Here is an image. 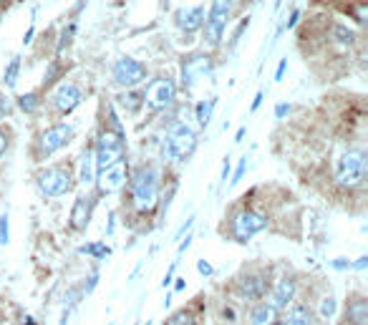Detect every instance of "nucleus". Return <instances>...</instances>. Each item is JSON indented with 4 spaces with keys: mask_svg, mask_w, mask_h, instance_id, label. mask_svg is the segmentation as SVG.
<instances>
[{
    "mask_svg": "<svg viewBox=\"0 0 368 325\" xmlns=\"http://www.w3.org/2000/svg\"><path fill=\"white\" fill-rule=\"evenodd\" d=\"M131 199L139 212L154 210L156 199H159V174L154 166H139L131 176Z\"/></svg>",
    "mask_w": 368,
    "mask_h": 325,
    "instance_id": "nucleus-1",
    "label": "nucleus"
},
{
    "mask_svg": "<svg viewBox=\"0 0 368 325\" xmlns=\"http://www.w3.org/2000/svg\"><path fill=\"white\" fill-rule=\"evenodd\" d=\"M124 151H126L124 134L112 132V129H104V132L99 134V142H96V149H94L96 174H99V171H107L109 166L119 164V161L124 159Z\"/></svg>",
    "mask_w": 368,
    "mask_h": 325,
    "instance_id": "nucleus-2",
    "label": "nucleus"
},
{
    "mask_svg": "<svg viewBox=\"0 0 368 325\" xmlns=\"http://www.w3.org/2000/svg\"><path fill=\"white\" fill-rule=\"evenodd\" d=\"M197 149V134L192 127L177 122L172 124L167 134V142H164V154H169L174 161H187Z\"/></svg>",
    "mask_w": 368,
    "mask_h": 325,
    "instance_id": "nucleus-3",
    "label": "nucleus"
},
{
    "mask_svg": "<svg viewBox=\"0 0 368 325\" xmlns=\"http://www.w3.org/2000/svg\"><path fill=\"white\" fill-rule=\"evenodd\" d=\"M366 179V151L351 149L340 156L338 169H335V182L340 187H358Z\"/></svg>",
    "mask_w": 368,
    "mask_h": 325,
    "instance_id": "nucleus-4",
    "label": "nucleus"
},
{
    "mask_svg": "<svg viewBox=\"0 0 368 325\" xmlns=\"http://www.w3.org/2000/svg\"><path fill=\"white\" fill-rule=\"evenodd\" d=\"M268 227V217L260 215L255 210H240L229 222V232L237 243H250L257 232H262Z\"/></svg>",
    "mask_w": 368,
    "mask_h": 325,
    "instance_id": "nucleus-5",
    "label": "nucleus"
},
{
    "mask_svg": "<svg viewBox=\"0 0 368 325\" xmlns=\"http://www.w3.org/2000/svg\"><path fill=\"white\" fill-rule=\"evenodd\" d=\"M232 3L234 0H212L205 26V41L210 46H220V41H222L224 28H227L229 16H232Z\"/></svg>",
    "mask_w": 368,
    "mask_h": 325,
    "instance_id": "nucleus-6",
    "label": "nucleus"
},
{
    "mask_svg": "<svg viewBox=\"0 0 368 325\" xmlns=\"http://www.w3.org/2000/svg\"><path fill=\"white\" fill-rule=\"evenodd\" d=\"M174 96H177V86L172 78L167 76H156L149 81V86L144 88V104L151 111H164L172 106Z\"/></svg>",
    "mask_w": 368,
    "mask_h": 325,
    "instance_id": "nucleus-7",
    "label": "nucleus"
},
{
    "mask_svg": "<svg viewBox=\"0 0 368 325\" xmlns=\"http://www.w3.org/2000/svg\"><path fill=\"white\" fill-rule=\"evenodd\" d=\"M38 187L45 197H61L73 189V176L63 166H48V169L38 171Z\"/></svg>",
    "mask_w": 368,
    "mask_h": 325,
    "instance_id": "nucleus-8",
    "label": "nucleus"
},
{
    "mask_svg": "<svg viewBox=\"0 0 368 325\" xmlns=\"http://www.w3.org/2000/svg\"><path fill=\"white\" fill-rule=\"evenodd\" d=\"M212 73V58L207 53H192L182 61V86L195 88L205 76Z\"/></svg>",
    "mask_w": 368,
    "mask_h": 325,
    "instance_id": "nucleus-9",
    "label": "nucleus"
},
{
    "mask_svg": "<svg viewBox=\"0 0 368 325\" xmlns=\"http://www.w3.org/2000/svg\"><path fill=\"white\" fill-rule=\"evenodd\" d=\"M144 78H146V66L141 61H136L131 55L117 58V63H114V81H117L119 86L131 88L144 81Z\"/></svg>",
    "mask_w": 368,
    "mask_h": 325,
    "instance_id": "nucleus-10",
    "label": "nucleus"
},
{
    "mask_svg": "<svg viewBox=\"0 0 368 325\" xmlns=\"http://www.w3.org/2000/svg\"><path fill=\"white\" fill-rule=\"evenodd\" d=\"M73 137V127L71 124H56V127L45 129L38 139V149L40 156H50L53 151H58L61 146H66Z\"/></svg>",
    "mask_w": 368,
    "mask_h": 325,
    "instance_id": "nucleus-11",
    "label": "nucleus"
},
{
    "mask_svg": "<svg viewBox=\"0 0 368 325\" xmlns=\"http://www.w3.org/2000/svg\"><path fill=\"white\" fill-rule=\"evenodd\" d=\"M96 182H99L101 194H112L117 192V189H121L124 182H126V166H124V161L109 166L107 171H99V174H96Z\"/></svg>",
    "mask_w": 368,
    "mask_h": 325,
    "instance_id": "nucleus-12",
    "label": "nucleus"
},
{
    "mask_svg": "<svg viewBox=\"0 0 368 325\" xmlns=\"http://www.w3.org/2000/svg\"><path fill=\"white\" fill-rule=\"evenodd\" d=\"M78 104H81V88H78L76 83H61L58 91L53 94V106H56L61 114L73 111Z\"/></svg>",
    "mask_w": 368,
    "mask_h": 325,
    "instance_id": "nucleus-13",
    "label": "nucleus"
},
{
    "mask_svg": "<svg viewBox=\"0 0 368 325\" xmlns=\"http://www.w3.org/2000/svg\"><path fill=\"white\" fill-rule=\"evenodd\" d=\"M174 23H177L182 31H187V33H195V31H200V28L205 26V8L202 6L179 8V11L174 13Z\"/></svg>",
    "mask_w": 368,
    "mask_h": 325,
    "instance_id": "nucleus-14",
    "label": "nucleus"
},
{
    "mask_svg": "<svg viewBox=\"0 0 368 325\" xmlns=\"http://www.w3.org/2000/svg\"><path fill=\"white\" fill-rule=\"evenodd\" d=\"M91 210H94V197H81L73 202V212H71V227L73 230H86L91 220Z\"/></svg>",
    "mask_w": 368,
    "mask_h": 325,
    "instance_id": "nucleus-15",
    "label": "nucleus"
},
{
    "mask_svg": "<svg viewBox=\"0 0 368 325\" xmlns=\"http://www.w3.org/2000/svg\"><path fill=\"white\" fill-rule=\"evenodd\" d=\"M293 298H296V280L293 277H280L278 280V285H275V290H273V308L275 310H280V308H288V305L293 303Z\"/></svg>",
    "mask_w": 368,
    "mask_h": 325,
    "instance_id": "nucleus-16",
    "label": "nucleus"
},
{
    "mask_svg": "<svg viewBox=\"0 0 368 325\" xmlns=\"http://www.w3.org/2000/svg\"><path fill=\"white\" fill-rule=\"evenodd\" d=\"M237 292H240V298H245V300L262 298V292H265V280H262V275L240 277V282H237Z\"/></svg>",
    "mask_w": 368,
    "mask_h": 325,
    "instance_id": "nucleus-17",
    "label": "nucleus"
},
{
    "mask_svg": "<svg viewBox=\"0 0 368 325\" xmlns=\"http://www.w3.org/2000/svg\"><path fill=\"white\" fill-rule=\"evenodd\" d=\"M278 320V310L270 303H257L250 310V325H275Z\"/></svg>",
    "mask_w": 368,
    "mask_h": 325,
    "instance_id": "nucleus-18",
    "label": "nucleus"
},
{
    "mask_svg": "<svg viewBox=\"0 0 368 325\" xmlns=\"http://www.w3.org/2000/svg\"><path fill=\"white\" fill-rule=\"evenodd\" d=\"M78 179L84 187H91L96 182V161H94V149H86L81 156V169H78Z\"/></svg>",
    "mask_w": 368,
    "mask_h": 325,
    "instance_id": "nucleus-19",
    "label": "nucleus"
},
{
    "mask_svg": "<svg viewBox=\"0 0 368 325\" xmlns=\"http://www.w3.org/2000/svg\"><path fill=\"white\" fill-rule=\"evenodd\" d=\"M346 320L353 325H366L368 320V303L363 298H353L346 308Z\"/></svg>",
    "mask_w": 368,
    "mask_h": 325,
    "instance_id": "nucleus-20",
    "label": "nucleus"
},
{
    "mask_svg": "<svg viewBox=\"0 0 368 325\" xmlns=\"http://www.w3.org/2000/svg\"><path fill=\"white\" fill-rule=\"evenodd\" d=\"M280 325H313V315L305 305H296L291 313L280 320Z\"/></svg>",
    "mask_w": 368,
    "mask_h": 325,
    "instance_id": "nucleus-21",
    "label": "nucleus"
},
{
    "mask_svg": "<svg viewBox=\"0 0 368 325\" xmlns=\"http://www.w3.org/2000/svg\"><path fill=\"white\" fill-rule=\"evenodd\" d=\"M212 111H215V99H207L197 104V122H200L202 129H207V124L212 119Z\"/></svg>",
    "mask_w": 368,
    "mask_h": 325,
    "instance_id": "nucleus-22",
    "label": "nucleus"
},
{
    "mask_svg": "<svg viewBox=\"0 0 368 325\" xmlns=\"http://www.w3.org/2000/svg\"><path fill=\"white\" fill-rule=\"evenodd\" d=\"M78 252H81V255H91V257H96V260H104V257H109V255H112V250H109L104 243H91V245H81V247H78Z\"/></svg>",
    "mask_w": 368,
    "mask_h": 325,
    "instance_id": "nucleus-23",
    "label": "nucleus"
},
{
    "mask_svg": "<svg viewBox=\"0 0 368 325\" xmlns=\"http://www.w3.org/2000/svg\"><path fill=\"white\" fill-rule=\"evenodd\" d=\"M18 106H21V111H26V114H33V111L40 106V94L31 91V94L21 96V99H18Z\"/></svg>",
    "mask_w": 368,
    "mask_h": 325,
    "instance_id": "nucleus-24",
    "label": "nucleus"
},
{
    "mask_svg": "<svg viewBox=\"0 0 368 325\" xmlns=\"http://www.w3.org/2000/svg\"><path fill=\"white\" fill-rule=\"evenodd\" d=\"M18 73H21V58H13L11 63H8V68H6V73H3V81H6V86L8 88H13L16 86V81H18Z\"/></svg>",
    "mask_w": 368,
    "mask_h": 325,
    "instance_id": "nucleus-25",
    "label": "nucleus"
},
{
    "mask_svg": "<svg viewBox=\"0 0 368 325\" xmlns=\"http://www.w3.org/2000/svg\"><path fill=\"white\" fill-rule=\"evenodd\" d=\"M333 36L338 38L340 46H351L356 41V36H353V31L348 26H333Z\"/></svg>",
    "mask_w": 368,
    "mask_h": 325,
    "instance_id": "nucleus-26",
    "label": "nucleus"
},
{
    "mask_svg": "<svg viewBox=\"0 0 368 325\" xmlns=\"http://www.w3.org/2000/svg\"><path fill=\"white\" fill-rule=\"evenodd\" d=\"M167 325H195V318H192V313H187V310H179V313H174L172 318L167 320Z\"/></svg>",
    "mask_w": 368,
    "mask_h": 325,
    "instance_id": "nucleus-27",
    "label": "nucleus"
},
{
    "mask_svg": "<svg viewBox=\"0 0 368 325\" xmlns=\"http://www.w3.org/2000/svg\"><path fill=\"white\" fill-rule=\"evenodd\" d=\"M73 33H76V23H68V28H63L61 41H58V50H63V48H66V46H71Z\"/></svg>",
    "mask_w": 368,
    "mask_h": 325,
    "instance_id": "nucleus-28",
    "label": "nucleus"
},
{
    "mask_svg": "<svg viewBox=\"0 0 368 325\" xmlns=\"http://www.w3.org/2000/svg\"><path fill=\"white\" fill-rule=\"evenodd\" d=\"M333 313H335V298H323V303H320V315L330 318Z\"/></svg>",
    "mask_w": 368,
    "mask_h": 325,
    "instance_id": "nucleus-29",
    "label": "nucleus"
},
{
    "mask_svg": "<svg viewBox=\"0 0 368 325\" xmlns=\"http://www.w3.org/2000/svg\"><path fill=\"white\" fill-rule=\"evenodd\" d=\"M58 73H61V63H50V71L48 73H45V78H43V86H50V83H53V81H56V76H58Z\"/></svg>",
    "mask_w": 368,
    "mask_h": 325,
    "instance_id": "nucleus-30",
    "label": "nucleus"
},
{
    "mask_svg": "<svg viewBox=\"0 0 368 325\" xmlns=\"http://www.w3.org/2000/svg\"><path fill=\"white\" fill-rule=\"evenodd\" d=\"M351 260H346V257H338V260H330V267L333 270H351Z\"/></svg>",
    "mask_w": 368,
    "mask_h": 325,
    "instance_id": "nucleus-31",
    "label": "nucleus"
},
{
    "mask_svg": "<svg viewBox=\"0 0 368 325\" xmlns=\"http://www.w3.org/2000/svg\"><path fill=\"white\" fill-rule=\"evenodd\" d=\"M0 245H8V215L0 217Z\"/></svg>",
    "mask_w": 368,
    "mask_h": 325,
    "instance_id": "nucleus-32",
    "label": "nucleus"
},
{
    "mask_svg": "<svg viewBox=\"0 0 368 325\" xmlns=\"http://www.w3.org/2000/svg\"><path fill=\"white\" fill-rule=\"evenodd\" d=\"M245 169H247V156H242L240 159V164H237V171H234V176H232V184H237L242 179V174H245Z\"/></svg>",
    "mask_w": 368,
    "mask_h": 325,
    "instance_id": "nucleus-33",
    "label": "nucleus"
},
{
    "mask_svg": "<svg viewBox=\"0 0 368 325\" xmlns=\"http://www.w3.org/2000/svg\"><path fill=\"white\" fill-rule=\"evenodd\" d=\"M197 270H200V275L202 277H210V275H212V265H210V262H207V260H200V262H197Z\"/></svg>",
    "mask_w": 368,
    "mask_h": 325,
    "instance_id": "nucleus-34",
    "label": "nucleus"
},
{
    "mask_svg": "<svg viewBox=\"0 0 368 325\" xmlns=\"http://www.w3.org/2000/svg\"><path fill=\"white\" fill-rule=\"evenodd\" d=\"M174 267H177V262H172V267H169V270H167V275H164V280H162V287H169V285H172V280H174Z\"/></svg>",
    "mask_w": 368,
    "mask_h": 325,
    "instance_id": "nucleus-35",
    "label": "nucleus"
},
{
    "mask_svg": "<svg viewBox=\"0 0 368 325\" xmlns=\"http://www.w3.org/2000/svg\"><path fill=\"white\" fill-rule=\"evenodd\" d=\"M368 267V257H358L356 262L351 265V270H366Z\"/></svg>",
    "mask_w": 368,
    "mask_h": 325,
    "instance_id": "nucleus-36",
    "label": "nucleus"
},
{
    "mask_svg": "<svg viewBox=\"0 0 368 325\" xmlns=\"http://www.w3.org/2000/svg\"><path fill=\"white\" fill-rule=\"evenodd\" d=\"M192 222H195V217H190V220H187L182 227H179V232H177V240H182V235H184V232H187V230H190V227H192Z\"/></svg>",
    "mask_w": 368,
    "mask_h": 325,
    "instance_id": "nucleus-37",
    "label": "nucleus"
},
{
    "mask_svg": "<svg viewBox=\"0 0 368 325\" xmlns=\"http://www.w3.org/2000/svg\"><path fill=\"white\" fill-rule=\"evenodd\" d=\"M285 68H288V58H283V61H280V66H278V73H275V81H280V78H283Z\"/></svg>",
    "mask_w": 368,
    "mask_h": 325,
    "instance_id": "nucleus-38",
    "label": "nucleus"
},
{
    "mask_svg": "<svg viewBox=\"0 0 368 325\" xmlns=\"http://www.w3.org/2000/svg\"><path fill=\"white\" fill-rule=\"evenodd\" d=\"M288 111H291V106H288V104H278V109H275V116H278V119H283Z\"/></svg>",
    "mask_w": 368,
    "mask_h": 325,
    "instance_id": "nucleus-39",
    "label": "nucleus"
},
{
    "mask_svg": "<svg viewBox=\"0 0 368 325\" xmlns=\"http://www.w3.org/2000/svg\"><path fill=\"white\" fill-rule=\"evenodd\" d=\"M6 149H8V137L3 132H0V156L6 154Z\"/></svg>",
    "mask_w": 368,
    "mask_h": 325,
    "instance_id": "nucleus-40",
    "label": "nucleus"
},
{
    "mask_svg": "<svg viewBox=\"0 0 368 325\" xmlns=\"http://www.w3.org/2000/svg\"><path fill=\"white\" fill-rule=\"evenodd\" d=\"M260 104H262V94H257V96H255V101H252V106H250L252 114H255V111L260 109Z\"/></svg>",
    "mask_w": 368,
    "mask_h": 325,
    "instance_id": "nucleus-41",
    "label": "nucleus"
},
{
    "mask_svg": "<svg viewBox=\"0 0 368 325\" xmlns=\"http://www.w3.org/2000/svg\"><path fill=\"white\" fill-rule=\"evenodd\" d=\"M190 245H192V235H187V240H184V243H182V245H179V255H182V252H184V250L190 247Z\"/></svg>",
    "mask_w": 368,
    "mask_h": 325,
    "instance_id": "nucleus-42",
    "label": "nucleus"
},
{
    "mask_svg": "<svg viewBox=\"0 0 368 325\" xmlns=\"http://www.w3.org/2000/svg\"><path fill=\"white\" fill-rule=\"evenodd\" d=\"M96 280H99V275H96V272H94V275H91V280H89V285H86V292L94 290V287H96Z\"/></svg>",
    "mask_w": 368,
    "mask_h": 325,
    "instance_id": "nucleus-43",
    "label": "nucleus"
},
{
    "mask_svg": "<svg viewBox=\"0 0 368 325\" xmlns=\"http://www.w3.org/2000/svg\"><path fill=\"white\" fill-rule=\"evenodd\" d=\"M227 174H229V159H224V166H222V182H227Z\"/></svg>",
    "mask_w": 368,
    "mask_h": 325,
    "instance_id": "nucleus-44",
    "label": "nucleus"
},
{
    "mask_svg": "<svg viewBox=\"0 0 368 325\" xmlns=\"http://www.w3.org/2000/svg\"><path fill=\"white\" fill-rule=\"evenodd\" d=\"M184 285H187V282H184V280H177V282H174V290H184Z\"/></svg>",
    "mask_w": 368,
    "mask_h": 325,
    "instance_id": "nucleus-45",
    "label": "nucleus"
},
{
    "mask_svg": "<svg viewBox=\"0 0 368 325\" xmlns=\"http://www.w3.org/2000/svg\"><path fill=\"white\" fill-rule=\"evenodd\" d=\"M23 325H36V323H33V320L28 318V320H26V323H23Z\"/></svg>",
    "mask_w": 368,
    "mask_h": 325,
    "instance_id": "nucleus-46",
    "label": "nucleus"
},
{
    "mask_svg": "<svg viewBox=\"0 0 368 325\" xmlns=\"http://www.w3.org/2000/svg\"><path fill=\"white\" fill-rule=\"evenodd\" d=\"M144 325H151V323H149V320H146V323H144Z\"/></svg>",
    "mask_w": 368,
    "mask_h": 325,
    "instance_id": "nucleus-47",
    "label": "nucleus"
}]
</instances>
